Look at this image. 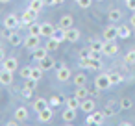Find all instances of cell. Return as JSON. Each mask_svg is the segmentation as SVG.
I'll list each match as a JSON object with an SVG mask.
<instances>
[{"mask_svg":"<svg viewBox=\"0 0 135 126\" xmlns=\"http://www.w3.org/2000/svg\"><path fill=\"white\" fill-rule=\"evenodd\" d=\"M80 67H81V69L100 71V69H102V59H96V58H83V59H80Z\"/></svg>","mask_w":135,"mask_h":126,"instance_id":"6da1fadb","label":"cell"},{"mask_svg":"<svg viewBox=\"0 0 135 126\" xmlns=\"http://www.w3.org/2000/svg\"><path fill=\"white\" fill-rule=\"evenodd\" d=\"M19 26H22V22L17 15H13V13L6 15V19H4V28L6 30H17Z\"/></svg>","mask_w":135,"mask_h":126,"instance_id":"7a4b0ae2","label":"cell"},{"mask_svg":"<svg viewBox=\"0 0 135 126\" xmlns=\"http://www.w3.org/2000/svg\"><path fill=\"white\" fill-rule=\"evenodd\" d=\"M94 87H96L98 91H105V89H109V87H111L109 74H100V76H96V78H94Z\"/></svg>","mask_w":135,"mask_h":126,"instance_id":"3957f363","label":"cell"},{"mask_svg":"<svg viewBox=\"0 0 135 126\" xmlns=\"http://www.w3.org/2000/svg\"><path fill=\"white\" fill-rule=\"evenodd\" d=\"M102 52H104V56L113 58V56H117V52H118V45H117L115 41H104Z\"/></svg>","mask_w":135,"mask_h":126,"instance_id":"277c9868","label":"cell"},{"mask_svg":"<svg viewBox=\"0 0 135 126\" xmlns=\"http://www.w3.org/2000/svg\"><path fill=\"white\" fill-rule=\"evenodd\" d=\"M117 37H118V28L115 24H109L107 28H104V34H102L104 41H115Z\"/></svg>","mask_w":135,"mask_h":126,"instance_id":"5b68a950","label":"cell"},{"mask_svg":"<svg viewBox=\"0 0 135 126\" xmlns=\"http://www.w3.org/2000/svg\"><path fill=\"white\" fill-rule=\"evenodd\" d=\"M39 37H41V35H33V34H28L22 45H24V46H26L28 50H35L37 46H41V41H39Z\"/></svg>","mask_w":135,"mask_h":126,"instance_id":"8992f818","label":"cell"},{"mask_svg":"<svg viewBox=\"0 0 135 126\" xmlns=\"http://www.w3.org/2000/svg\"><path fill=\"white\" fill-rule=\"evenodd\" d=\"M37 15H39L37 11H33V10H30V8H28V10L22 13V17H21V19H22V21H21V22H22V26H30L32 22H35Z\"/></svg>","mask_w":135,"mask_h":126,"instance_id":"52a82bcc","label":"cell"},{"mask_svg":"<svg viewBox=\"0 0 135 126\" xmlns=\"http://www.w3.org/2000/svg\"><path fill=\"white\" fill-rule=\"evenodd\" d=\"M70 78H72V72H70V69H69L67 65H63L61 69L56 71V80H57V82H67V80H70Z\"/></svg>","mask_w":135,"mask_h":126,"instance_id":"ba28073f","label":"cell"},{"mask_svg":"<svg viewBox=\"0 0 135 126\" xmlns=\"http://www.w3.org/2000/svg\"><path fill=\"white\" fill-rule=\"evenodd\" d=\"M52 117H54V108L52 106H48V108H45L43 111H39L37 113V119H39V122H50L52 120Z\"/></svg>","mask_w":135,"mask_h":126,"instance_id":"9c48e42d","label":"cell"},{"mask_svg":"<svg viewBox=\"0 0 135 126\" xmlns=\"http://www.w3.org/2000/svg\"><path fill=\"white\" fill-rule=\"evenodd\" d=\"M13 83V72L11 71H6V69H0V85H11Z\"/></svg>","mask_w":135,"mask_h":126,"instance_id":"30bf717a","label":"cell"},{"mask_svg":"<svg viewBox=\"0 0 135 126\" xmlns=\"http://www.w3.org/2000/svg\"><path fill=\"white\" fill-rule=\"evenodd\" d=\"M8 43L11 46H19L24 43V39L21 37V34H17V30H9V37H8Z\"/></svg>","mask_w":135,"mask_h":126,"instance_id":"8fae6325","label":"cell"},{"mask_svg":"<svg viewBox=\"0 0 135 126\" xmlns=\"http://www.w3.org/2000/svg\"><path fill=\"white\" fill-rule=\"evenodd\" d=\"M2 69L15 72V71L19 69V61H17V58H6V59L2 61Z\"/></svg>","mask_w":135,"mask_h":126,"instance_id":"7c38bea8","label":"cell"},{"mask_svg":"<svg viewBox=\"0 0 135 126\" xmlns=\"http://www.w3.org/2000/svg\"><path fill=\"white\" fill-rule=\"evenodd\" d=\"M46 56H48V48H46V46H37L35 50H32V58H33L37 63H39L43 58H46Z\"/></svg>","mask_w":135,"mask_h":126,"instance_id":"4fadbf2b","label":"cell"},{"mask_svg":"<svg viewBox=\"0 0 135 126\" xmlns=\"http://www.w3.org/2000/svg\"><path fill=\"white\" fill-rule=\"evenodd\" d=\"M28 117H30V113H28L26 106H19V108L15 109V119H17V120L26 122V120H28Z\"/></svg>","mask_w":135,"mask_h":126,"instance_id":"5bb4252c","label":"cell"},{"mask_svg":"<svg viewBox=\"0 0 135 126\" xmlns=\"http://www.w3.org/2000/svg\"><path fill=\"white\" fill-rule=\"evenodd\" d=\"M80 37H81V32L78 30V28H69L67 30V41H70V43H76V41H80Z\"/></svg>","mask_w":135,"mask_h":126,"instance_id":"9a60e30c","label":"cell"},{"mask_svg":"<svg viewBox=\"0 0 135 126\" xmlns=\"http://www.w3.org/2000/svg\"><path fill=\"white\" fill-rule=\"evenodd\" d=\"M94 108H96V104H94V100H91V98H85V100H81V104H80V109H83L85 113H93Z\"/></svg>","mask_w":135,"mask_h":126,"instance_id":"2e32d148","label":"cell"},{"mask_svg":"<svg viewBox=\"0 0 135 126\" xmlns=\"http://www.w3.org/2000/svg\"><path fill=\"white\" fill-rule=\"evenodd\" d=\"M107 19H109L111 22H118V21L122 19V11H120L118 8H111V10L107 11Z\"/></svg>","mask_w":135,"mask_h":126,"instance_id":"e0dca14e","label":"cell"},{"mask_svg":"<svg viewBox=\"0 0 135 126\" xmlns=\"http://www.w3.org/2000/svg\"><path fill=\"white\" fill-rule=\"evenodd\" d=\"M59 26L61 28H65V30H69V28H72L74 26V19H72V15H63L61 19H59Z\"/></svg>","mask_w":135,"mask_h":126,"instance_id":"ac0fdd59","label":"cell"},{"mask_svg":"<svg viewBox=\"0 0 135 126\" xmlns=\"http://www.w3.org/2000/svg\"><path fill=\"white\" fill-rule=\"evenodd\" d=\"M54 30H56V28H54L50 22H43V24H41V37H46V39L52 37Z\"/></svg>","mask_w":135,"mask_h":126,"instance_id":"d6986e66","label":"cell"},{"mask_svg":"<svg viewBox=\"0 0 135 126\" xmlns=\"http://www.w3.org/2000/svg\"><path fill=\"white\" fill-rule=\"evenodd\" d=\"M39 67H41L43 71H50V69H54V67H56V61H54L50 56H46V58H43V59L39 61Z\"/></svg>","mask_w":135,"mask_h":126,"instance_id":"ffe728a7","label":"cell"},{"mask_svg":"<svg viewBox=\"0 0 135 126\" xmlns=\"http://www.w3.org/2000/svg\"><path fill=\"white\" fill-rule=\"evenodd\" d=\"M52 37L56 39V41H67V30L65 28H61V26H57L56 30H54V34H52Z\"/></svg>","mask_w":135,"mask_h":126,"instance_id":"44dd1931","label":"cell"},{"mask_svg":"<svg viewBox=\"0 0 135 126\" xmlns=\"http://www.w3.org/2000/svg\"><path fill=\"white\" fill-rule=\"evenodd\" d=\"M72 82H74L76 87H83V85H87V76L83 72H78V74L72 76Z\"/></svg>","mask_w":135,"mask_h":126,"instance_id":"7402d4cb","label":"cell"},{"mask_svg":"<svg viewBox=\"0 0 135 126\" xmlns=\"http://www.w3.org/2000/svg\"><path fill=\"white\" fill-rule=\"evenodd\" d=\"M48 106H50V104H48V100H46V98H35L32 108L39 113V111H43V109H45V108H48Z\"/></svg>","mask_w":135,"mask_h":126,"instance_id":"603a6c76","label":"cell"},{"mask_svg":"<svg viewBox=\"0 0 135 126\" xmlns=\"http://www.w3.org/2000/svg\"><path fill=\"white\" fill-rule=\"evenodd\" d=\"M61 119H63L65 122H72V120H76V109H72V108H67V109L61 113Z\"/></svg>","mask_w":135,"mask_h":126,"instance_id":"cb8c5ba5","label":"cell"},{"mask_svg":"<svg viewBox=\"0 0 135 126\" xmlns=\"http://www.w3.org/2000/svg\"><path fill=\"white\" fill-rule=\"evenodd\" d=\"M118 28V37L120 39H128L129 35H131V28L128 26V24H120V26H117Z\"/></svg>","mask_w":135,"mask_h":126,"instance_id":"d4e9b609","label":"cell"},{"mask_svg":"<svg viewBox=\"0 0 135 126\" xmlns=\"http://www.w3.org/2000/svg\"><path fill=\"white\" fill-rule=\"evenodd\" d=\"M65 104H67V108H72V109H78L80 108V104H81V100L76 96V95H72V96H69L67 100H65Z\"/></svg>","mask_w":135,"mask_h":126,"instance_id":"484cf974","label":"cell"},{"mask_svg":"<svg viewBox=\"0 0 135 126\" xmlns=\"http://www.w3.org/2000/svg\"><path fill=\"white\" fill-rule=\"evenodd\" d=\"M120 109V106H117V104H113V102H109L105 108H104V113H105V117H113L117 111Z\"/></svg>","mask_w":135,"mask_h":126,"instance_id":"4316f807","label":"cell"},{"mask_svg":"<svg viewBox=\"0 0 135 126\" xmlns=\"http://www.w3.org/2000/svg\"><path fill=\"white\" fill-rule=\"evenodd\" d=\"M109 82H111V85H118L124 82V76L120 72H109Z\"/></svg>","mask_w":135,"mask_h":126,"instance_id":"83f0119b","label":"cell"},{"mask_svg":"<svg viewBox=\"0 0 135 126\" xmlns=\"http://www.w3.org/2000/svg\"><path fill=\"white\" fill-rule=\"evenodd\" d=\"M28 8H30V10H33V11H37V13H41V11H43V8H45V0H32Z\"/></svg>","mask_w":135,"mask_h":126,"instance_id":"f1b7e54d","label":"cell"},{"mask_svg":"<svg viewBox=\"0 0 135 126\" xmlns=\"http://www.w3.org/2000/svg\"><path fill=\"white\" fill-rule=\"evenodd\" d=\"M80 100H85V98H89V91H87V85H83V87H78L76 89V93H74Z\"/></svg>","mask_w":135,"mask_h":126,"instance_id":"f546056e","label":"cell"},{"mask_svg":"<svg viewBox=\"0 0 135 126\" xmlns=\"http://www.w3.org/2000/svg\"><path fill=\"white\" fill-rule=\"evenodd\" d=\"M91 115H93V119H94V124H104V117H105L104 111H96V109H94Z\"/></svg>","mask_w":135,"mask_h":126,"instance_id":"4dcf8cb0","label":"cell"},{"mask_svg":"<svg viewBox=\"0 0 135 126\" xmlns=\"http://www.w3.org/2000/svg\"><path fill=\"white\" fill-rule=\"evenodd\" d=\"M28 34H33V35H41V24L39 22H32L28 26Z\"/></svg>","mask_w":135,"mask_h":126,"instance_id":"1f68e13d","label":"cell"},{"mask_svg":"<svg viewBox=\"0 0 135 126\" xmlns=\"http://www.w3.org/2000/svg\"><path fill=\"white\" fill-rule=\"evenodd\" d=\"M61 102H63V98H61L59 95H54V96H50V98H48V104H50L52 108H59V106H61Z\"/></svg>","mask_w":135,"mask_h":126,"instance_id":"d6a6232c","label":"cell"},{"mask_svg":"<svg viewBox=\"0 0 135 126\" xmlns=\"http://www.w3.org/2000/svg\"><path fill=\"white\" fill-rule=\"evenodd\" d=\"M48 50H57L59 48V41H56L54 37H48V41H46V45H45Z\"/></svg>","mask_w":135,"mask_h":126,"instance_id":"836d02e7","label":"cell"},{"mask_svg":"<svg viewBox=\"0 0 135 126\" xmlns=\"http://www.w3.org/2000/svg\"><path fill=\"white\" fill-rule=\"evenodd\" d=\"M102 46H104V41H100V39H93L89 43V48L91 50H102Z\"/></svg>","mask_w":135,"mask_h":126,"instance_id":"e575fe53","label":"cell"},{"mask_svg":"<svg viewBox=\"0 0 135 126\" xmlns=\"http://www.w3.org/2000/svg\"><path fill=\"white\" fill-rule=\"evenodd\" d=\"M43 72H45V71H43V69H41V67L37 65V67H33V69H32V76H30V78L41 80V78H43Z\"/></svg>","mask_w":135,"mask_h":126,"instance_id":"d590c367","label":"cell"},{"mask_svg":"<svg viewBox=\"0 0 135 126\" xmlns=\"http://www.w3.org/2000/svg\"><path fill=\"white\" fill-rule=\"evenodd\" d=\"M37 82H39V80H35V78H26V80H24V87H30V89H33V91H35Z\"/></svg>","mask_w":135,"mask_h":126,"instance_id":"8d00e7d4","label":"cell"},{"mask_svg":"<svg viewBox=\"0 0 135 126\" xmlns=\"http://www.w3.org/2000/svg\"><path fill=\"white\" fill-rule=\"evenodd\" d=\"M118 106H120V109H129V108L133 106V102H131V98H128V96H126V98H122V100H120V104H118Z\"/></svg>","mask_w":135,"mask_h":126,"instance_id":"74e56055","label":"cell"},{"mask_svg":"<svg viewBox=\"0 0 135 126\" xmlns=\"http://www.w3.org/2000/svg\"><path fill=\"white\" fill-rule=\"evenodd\" d=\"M124 61H126L128 65H133V63H135V50H133V48H131V50H129V52L126 54V58H124Z\"/></svg>","mask_w":135,"mask_h":126,"instance_id":"f35d334b","label":"cell"},{"mask_svg":"<svg viewBox=\"0 0 135 126\" xmlns=\"http://www.w3.org/2000/svg\"><path fill=\"white\" fill-rule=\"evenodd\" d=\"M32 69H33V67H22V69H21V76H22L24 80L30 78V76H32Z\"/></svg>","mask_w":135,"mask_h":126,"instance_id":"ab89813d","label":"cell"},{"mask_svg":"<svg viewBox=\"0 0 135 126\" xmlns=\"http://www.w3.org/2000/svg\"><path fill=\"white\" fill-rule=\"evenodd\" d=\"M22 98H32L33 96V89H30V87H22Z\"/></svg>","mask_w":135,"mask_h":126,"instance_id":"60d3db41","label":"cell"},{"mask_svg":"<svg viewBox=\"0 0 135 126\" xmlns=\"http://www.w3.org/2000/svg\"><path fill=\"white\" fill-rule=\"evenodd\" d=\"M91 4H93V0H78V6H80V8H83V10L91 8Z\"/></svg>","mask_w":135,"mask_h":126,"instance_id":"b9f144b4","label":"cell"},{"mask_svg":"<svg viewBox=\"0 0 135 126\" xmlns=\"http://www.w3.org/2000/svg\"><path fill=\"white\" fill-rule=\"evenodd\" d=\"M83 58H91V48H89V46L80 50V59H83Z\"/></svg>","mask_w":135,"mask_h":126,"instance_id":"7bdbcfd3","label":"cell"},{"mask_svg":"<svg viewBox=\"0 0 135 126\" xmlns=\"http://www.w3.org/2000/svg\"><path fill=\"white\" fill-rule=\"evenodd\" d=\"M126 6H128V10H129V11H135V0H128Z\"/></svg>","mask_w":135,"mask_h":126,"instance_id":"ee69618b","label":"cell"},{"mask_svg":"<svg viewBox=\"0 0 135 126\" xmlns=\"http://www.w3.org/2000/svg\"><path fill=\"white\" fill-rule=\"evenodd\" d=\"M19 122H21V120H17V119H15V117H13V119H11V120H8V122H6V126H17V124H19Z\"/></svg>","mask_w":135,"mask_h":126,"instance_id":"f6af8a7d","label":"cell"},{"mask_svg":"<svg viewBox=\"0 0 135 126\" xmlns=\"http://www.w3.org/2000/svg\"><path fill=\"white\" fill-rule=\"evenodd\" d=\"M85 124H87V126H91V124H94V119H93V115H91V113H89V117L85 119Z\"/></svg>","mask_w":135,"mask_h":126,"instance_id":"bcb514c9","label":"cell"},{"mask_svg":"<svg viewBox=\"0 0 135 126\" xmlns=\"http://www.w3.org/2000/svg\"><path fill=\"white\" fill-rule=\"evenodd\" d=\"M129 26H131V28H135V11H133V15L129 17Z\"/></svg>","mask_w":135,"mask_h":126,"instance_id":"7dc6e473","label":"cell"},{"mask_svg":"<svg viewBox=\"0 0 135 126\" xmlns=\"http://www.w3.org/2000/svg\"><path fill=\"white\" fill-rule=\"evenodd\" d=\"M6 59V54H4V48H0V63Z\"/></svg>","mask_w":135,"mask_h":126,"instance_id":"c3c4849f","label":"cell"},{"mask_svg":"<svg viewBox=\"0 0 135 126\" xmlns=\"http://www.w3.org/2000/svg\"><path fill=\"white\" fill-rule=\"evenodd\" d=\"M63 2H65V0H54V6H61Z\"/></svg>","mask_w":135,"mask_h":126,"instance_id":"681fc988","label":"cell"},{"mask_svg":"<svg viewBox=\"0 0 135 126\" xmlns=\"http://www.w3.org/2000/svg\"><path fill=\"white\" fill-rule=\"evenodd\" d=\"M129 124H131L129 120H122V122H120V126H129Z\"/></svg>","mask_w":135,"mask_h":126,"instance_id":"f907efd6","label":"cell"},{"mask_svg":"<svg viewBox=\"0 0 135 126\" xmlns=\"http://www.w3.org/2000/svg\"><path fill=\"white\" fill-rule=\"evenodd\" d=\"M0 2H2V4H8V2H11V0H0Z\"/></svg>","mask_w":135,"mask_h":126,"instance_id":"816d5d0a","label":"cell"},{"mask_svg":"<svg viewBox=\"0 0 135 126\" xmlns=\"http://www.w3.org/2000/svg\"><path fill=\"white\" fill-rule=\"evenodd\" d=\"M96 2H104V0H96Z\"/></svg>","mask_w":135,"mask_h":126,"instance_id":"f5cc1de1","label":"cell"},{"mask_svg":"<svg viewBox=\"0 0 135 126\" xmlns=\"http://www.w3.org/2000/svg\"><path fill=\"white\" fill-rule=\"evenodd\" d=\"M124 2H128V0H124Z\"/></svg>","mask_w":135,"mask_h":126,"instance_id":"db71d44e","label":"cell"},{"mask_svg":"<svg viewBox=\"0 0 135 126\" xmlns=\"http://www.w3.org/2000/svg\"><path fill=\"white\" fill-rule=\"evenodd\" d=\"M76 2H78V0H76Z\"/></svg>","mask_w":135,"mask_h":126,"instance_id":"11a10c76","label":"cell"},{"mask_svg":"<svg viewBox=\"0 0 135 126\" xmlns=\"http://www.w3.org/2000/svg\"><path fill=\"white\" fill-rule=\"evenodd\" d=\"M0 65H2V63H0Z\"/></svg>","mask_w":135,"mask_h":126,"instance_id":"9f6ffc18","label":"cell"},{"mask_svg":"<svg viewBox=\"0 0 135 126\" xmlns=\"http://www.w3.org/2000/svg\"><path fill=\"white\" fill-rule=\"evenodd\" d=\"M133 50H135V48H133Z\"/></svg>","mask_w":135,"mask_h":126,"instance_id":"6f0895ef","label":"cell"}]
</instances>
